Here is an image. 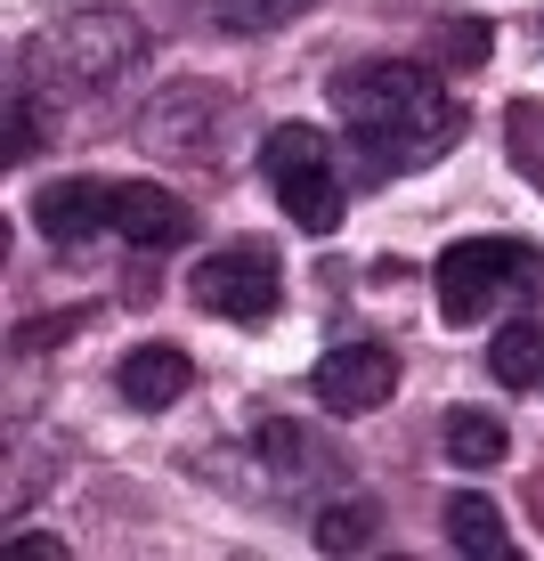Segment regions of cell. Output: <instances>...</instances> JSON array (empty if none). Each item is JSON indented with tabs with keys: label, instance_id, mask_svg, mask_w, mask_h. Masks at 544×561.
Masks as SVG:
<instances>
[{
	"label": "cell",
	"instance_id": "cell-12",
	"mask_svg": "<svg viewBox=\"0 0 544 561\" xmlns=\"http://www.w3.org/2000/svg\"><path fill=\"white\" fill-rule=\"evenodd\" d=\"M488 375L504 391H544V309H520L488 334Z\"/></svg>",
	"mask_w": 544,
	"mask_h": 561
},
{
	"label": "cell",
	"instance_id": "cell-9",
	"mask_svg": "<svg viewBox=\"0 0 544 561\" xmlns=\"http://www.w3.org/2000/svg\"><path fill=\"white\" fill-rule=\"evenodd\" d=\"M211 130H220V90H204V82L163 90V99L139 114V139L163 147V154H211V147H220Z\"/></svg>",
	"mask_w": 544,
	"mask_h": 561
},
{
	"label": "cell",
	"instance_id": "cell-3",
	"mask_svg": "<svg viewBox=\"0 0 544 561\" xmlns=\"http://www.w3.org/2000/svg\"><path fill=\"white\" fill-rule=\"evenodd\" d=\"M431 294L447 325H504L544 309V244L529 237H455L431 261Z\"/></svg>",
	"mask_w": 544,
	"mask_h": 561
},
{
	"label": "cell",
	"instance_id": "cell-5",
	"mask_svg": "<svg viewBox=\"0 0 544 561\" xmlns=\"http://www.w3.org/2000/svg\"><path fill=\"white\" fill-rule=\"evenodd\" d=\"M187 294H196V309H211L228 325H268L285 309V261L268 244H220L211 261H196Z\"/></svg>",
	"mask_w": 544,
	"mask_h": 561
},
{
	"label": "cell",
	"instance_id": "cell-1",
	"mask_svg": "<svg viewBox=\"0 0 544 561\" xmlns=\"http://www.w3.org/2000/svg\"><path fill=\"white\" fill-rule=\"evenodd\" d=\"M325 99L342 114L349 187H382V180H406V171H431L463 139L455 90L431 66H406V57H358V66H342L325 82Z\"/></svg>",
	"mask_w": 544,
	"mask_h": 561
},
{
	"label": "cell",
	"instance_id": "cell-16",
	"mask_svg": "<svg viewBox=\"0 0 544 561\" xmlns=\"http://www.w3.org/2000/svg\"><path fill=\"white\" fill-rule=\"evenodd\" d=\"M309 9H317V0H204V16L220 33H277V25H293Z\"/></svg>",
	"mask_w": 544,
	"mask_h": 561
},
{
	"label": "cell",
	"instance_id": "cell-19",
	"mask_svg": "<svg viewBox=\"0 0 544 561\" xmlns=\"http://www.w3.org/2000/svg\"><path fill=\"white\" fill-rule=\"evenodd\" d=\"M439 49H447V57H463V66H472V57H488V49H496V33H488V16H455V25L439 33Z\"/></svg>",
	"mask_w": 544,
	"mask_h": 561
},
{
	"label": "cell",
	"instance_id": "cell-6",
	"mask_svg": "<svg viewBox=\"0 0 544 561\" xmlns=\"http://www.w3.org/2000/svg\"><path fill=\"white\" fill-rule=\"evenodd\" d=\"M106 244L180 253V244H196V204L154 187V180H106Z\"/></svg>",
	"mask_w": 544,
	"mask_h": 561
},
{
	"label": "cell",
	"instance_id": "cell-10",
	"mask_svg": "<svg viewBox=\"0 0 544 561\" xmlns=\"http://www.w3.org/2000/svg\"><path fill=\"white\" fill-rule=\"evenodd\" d=\"M114 391L139 415H163V408H180V399L196 391V358H187L180 342H139V351H123V366H114Z\"/></svg>",
	"mask_w": 544,
	"mask_h": 561
},
{
	"label": "cell",
	"instance_id": "cell-17",
	"mask_svg": "<svg viewBox=\"0 0 544 561\" xmlns=\"http://www.w3.org/2000/svg\"><path fill=\"white\" fill-rule=\"evenodd\" d=\"M504 139H512L520 180L544 196V99H512V106H504Z\"/></svg>",
	"mask_w": 544,
	"mask_h": 561
},
{
	"label": "cell",
	"instance_id": "cell-15",
	"mask_svg": "<svg viewBox=\"0 0 544 561\" xmlns=\"http://www.w3.org/2000/svg\"><path fill=\"white\" fill-rule=\"evenodd\" d=\"M309 537H317L325 553H366V546L382 537V505H374L366 489H349V496H325V505H317V529H309Z\"/></svg>",
	"mask_w": 544,
	"mask_h": 561
},
{
	"label": "cell",
	"instance_id": "cell-4",
	"mask_svg": "<svg viewBox=\"0 0 544 561\" xmlns=\"http://www.w3.org/2000/svg\"><path fill=\"white\" fill-rule=\"evenodd\" d=\"M261 180L285 204V220L301 237H334L349 220V171H342V139L317 123H277L261 139Z\"/></svg>",
	"mask_w": 544,
	"mask_h": 561
},
{
	"label": "cell",
	"instance_id": "cell-18",
	"mask_svg": "<svg viewBox=\"0 0 544 561\" xmlns=\"http://www.w3.org/2000/svg\"><path fill=\"white\" fill-rule=\"evenodd\" d=\"M73 325H90L82 309H57V318H33V325H16V342H9V351H16V358H25V351H49V342H66Z\"/></svg>",
	"mask_w": 544,
	"mask_h": 561
},
{
	"label": "cell",
	"instance_id": "cell-7",
	"mask_svg": "<svg viewBox=\"0 0 544 561\" xmlns=\"http://www.w3.org/2000/svg\"><path fill=\"white\" fill-rule=\"evenodd\" d=\"M309 391H317L325 415H374L398 391V351L391 342H334V351L309 366Z\"/></svg>",
	"mask_w": 544,
	"mask_h": 561
},
{
	"label": "cell",
	"instance_id": "cell-13",
	"mask_svg": "<svg viewBox=\"0 0 544 561\" xmlns=\"http://www.w3.org/2000/svg\"><path fill=\"white\" fill-rule=\"evenodd\" d=\"M439 448H447L455 472H496V463L512 456V432H504V415H488V408H447Z\"/></svg>",
	"mask_w": 544,
	"mask_h": 561
},
{
	"label": "cell",
	"instance_id": "cell-8",
	"mask_svg": "<svg viewBox=\"0 0 544 561\" xmlns=\"http://www.w3.org/2000/svg\"><path fill=\"white\" fill-rule=\"evenodd\" d=\"M252 456H261V472L277 480L285 496H301V489H317V480H342V463H334V448H325L309 423H293V415H268L261 432H252Z\"/></svg>",
	"mask_w": 544,
	"mask_h": 561
},
{
	"label": "cell",
	"instance_id": "cell-20",
	"mask_svg": "<svg viewBox=\"0 0 544 561\" xmlns=\"http://www.w3.org/2000/svg\"><path fill=\"white\" fill-rule=\"evenodd\" d=\"M9 553H16V561H66L73 546H66V537H49V529H16Z\"/></svg>",
	"mask_w": 544,
	"mask_h": 561
},
{
	"label": "cell",
	"instance_id": "cell-11",
	"mask_svg": "<svg viewBox=\"0 0 544 561\" xmlns=\"http://www.w3.org/2000/svg\"><path fill=\"white\" fill-rule=\"evenodd\" d=\"M33 228L57 244V253H90L106 244V180H57L33 196Z\"/></svg>",
	"mask_w": 544,
	"mask_h": 561
},
{
	"label": "cell",
	"instance_id": "cell-21",
	"mask_svg": "<svg viewBox=\"0 0 544 561\" xmlns=\"http://www.w3.org/2000/svg\"><path fill=\"white\" fill-rule=\"evenodd\" d=\"M536 513H544V480H536Z\"/></svg>",
	"mask_w": 544,
	"mask_h": 561
},
{
	"label": "cell",
	"instance_id": "cell-14",
	"mask_svg": "<svg viewBox=\"0 0 544 561\" xmlns=\"http://www.w3.org/2000/svg\"><path fill=\"white\" fill-rule=\"evenodd\" d=\"M439 520H447V546H455V553H479V561H504V553H512V529H504V513L488 505V496H472V489L447 496Z\"/></svg>",
	"mask_w": 544,
	"mask_h": 561
},
{
	"label": "cell",
	"instance_id": "cell-2",
	"mask_svg": "<svg viewBox=\"0 0 544 561\" xmlns=\"http://www.w3.org/2000/svg\"><path fill=\"white\" fill-rule=\"evenodd\" d=\"M147 49H154V33L130 9H73V16L42 25L25 49H16V90H25L33 114L57 130L66 114L106 106L114 90L147 66Z\"/></svg>",
	"mask_w": 544,
	"mask_h": 561
}]
</instances>
